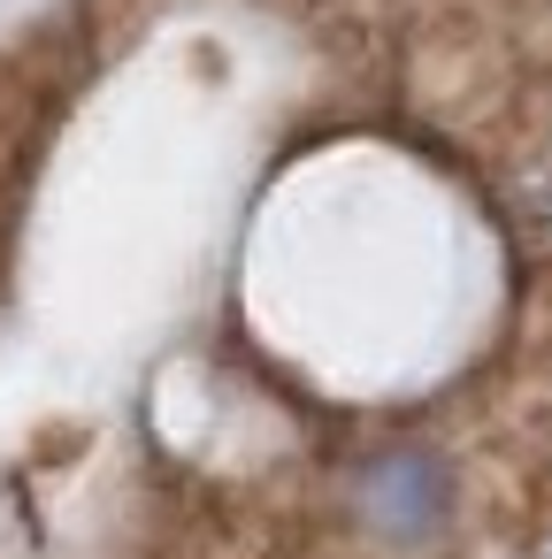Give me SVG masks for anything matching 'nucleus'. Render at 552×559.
<instances>
[{
	"mask_svg": "<svg viewBox=\"0 0 552 559\" xmlns=\"http://www.w3.org/2000/svg\"><path fill=\"white\" fill-rule=\"evenodd\" d=\"M537 559H552V544H544V551H537Z\"/></svg>",
	"mask_w": 552,
	"mask_h": 559,
	"instance_id": "f257e3e1",
	"label": "nucleus"
}]
</instances>
